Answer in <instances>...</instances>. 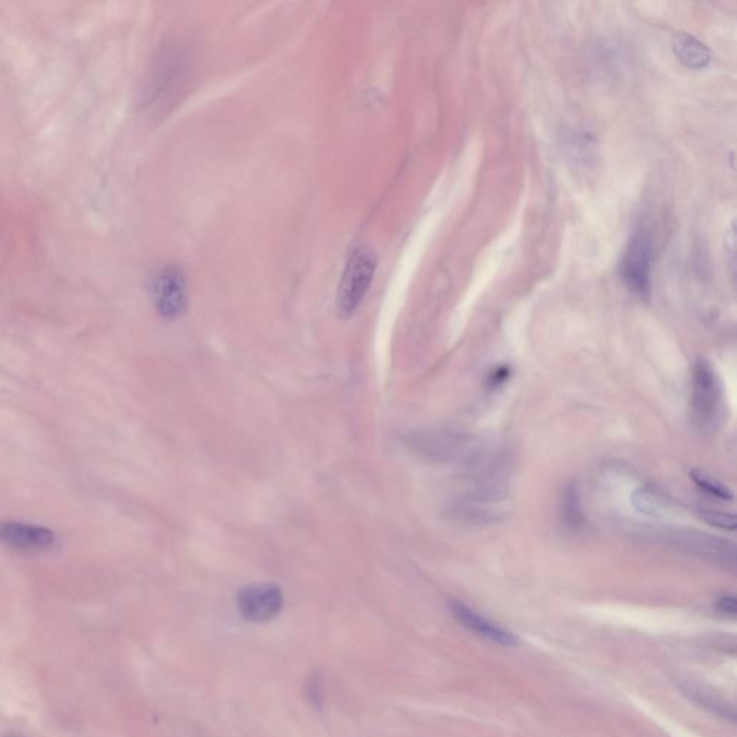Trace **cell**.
Wrapping results in <instances>:
<instances>
[{
	"instance_id": "cell-6",
	"label": "cell",
	"mask_w": 737,
	"mask_h": 737,
	"mask_svg": "<svg viewBox=\"0 0 737 737\" xmlns=\"http://www.w3.org/2000/svg\"><path fill=\"white\" fill-rule=\"evenodd\" d=\"M237 605L245 621L264 624L283 611L284 594L275 583H250L239 589Z\"/></svg>"
},
{
	"instance_id": "cell-3",
	"label": "cell",
	"mask_w": 737,
	"mask_h": 737,
	"mask_svg": "<svg viewBox=\"0 0 737 737\" xmlns=\"http://www.w3.org/2000/svg\"><path fill=\"white\" fill-rule=\"evenodd\" d=\"M653 258V239L647 229H637L628 242L619 265L622 281L635 296L641 298L650 296Z\"/></svg>"
},
{
	"instance_id": "cell-15",
	"label": "cell",
	"mask_w": 737,
	"mask_h": 737,
	"mask_svg": "<svg viewBox=\"0 0 737 737\" xmlns=\"http://www.w3.org/2000/svg\"><path fill=\"white\" fill-rule=\"evenodd\" d=\"M304 690H306L307 700H309L316 709H320L324 702L323 678H321L320 673L311 674V676L307 678L306 689Z\"/></svg>"
},
{
	"instance_id": "cell-14",
	"label": "cell",
	"mask_w": 737,
	"mask_h": 737,
	"mask_svg": "<svg viewBox=\"0 0 737 737\" xmlns=\"http://www.w3.org/2000/svg\"><path fill=\"white\" fill-rule=\"evenodd\" d=\"M700 519L716 529L727 530V532H735L736 519L733 514L720 512V510L700 509Z\"/></svg>"
},
{
	"instance_id": "cell-5",
	"label": "cell",
	"mask_w": 737,
	"mask_h": 737,
	"mask_svg": "<svg viewBox=\"0 0 737 737\" xmlns=\"http://www.w3.org/2000/svg\"><path fill=\"white\" fill-rule=\"evenodd\" d=\"M153 306L162 319L176 320L188 310V283L185 274L175 265L157 271L150 284Z\"/></svg>"
},
{
	"instance_id": "cell-2",
	"label": "cell",
	"mask_w": 737,
	"mask_h": 737,
	"mask_svg": "<svg viewBox=\"0 0 737 737\" xmlns=\"http://www.w3.org/2000/svg\"><path fill=\"white\" fill-rule=\"evenodd\" d=\"M0 547L19 556L48 555L58 547V535L45 524L0 520Z\"/></svg>"
},
{
	"instance_id": "cell-1",
	"label": "cell",
	"mask_w": 737,
	"mask_h": 737,
	"mask_svg": "<svg viewBox=\"0 0 737 737\" xmlns=\"http://www.w3.org/2000/svg\"><path fill=\"white\" fill-rule=\"evenodd\" d=\"M378 268L376 252L368 245L352 251L340 275L336 293V310L339 317L349 319L365 300Z\"/></svg>"
},
{
	"instance_id": "cell-12",
	"label": "cell",
	"mask_w": 737,
	"mask_h": 737,
	"mask_svg": "<svg viewBox=\"0 0 737 737\" xmlns=\"http://www.w3.org/2000/svg\"><path fill=\"white\" fill-rule=\"evenodd\" d=\"M560 514H562V520L569 527H581L583 524V512L581 506V499H579L578 488L568 486L563 490L562 500H560Z\"/></svg>"
},
{
	"instance_id": "cell-13",
	"label": "cell",
	"mask_w": 737,
	"mask_h": 737,
	"mask_svg": "<svg viewBox=\"0 0 737 737\" xmlns=\"http://www.w3.org/2000/svg\"><path fill=\"white\" fill-rule=\"evenodd\" d=\"M690 477L693 478V481L697 486L702 488L703 491H706V493H709L710 496L717 497V499L722 500L735 499V496H733L732 490H730L729 487H726L725 484L717 481L716 478L707 476V474L702 473V471H693V473L690 474Z\"/></svg>"
},
{
	"instance_id": "cell-4",
	"label": "cell",
	"mask_w": 737,
	"mask_h": 737,
	"mask_svg": "<svg viewBox=\"0 0 737 737\" xmlns=\"http://www.w3.org/2000/svg\"><path fill=\"white\" fill-rule=\"evenodd\" d=\"M691 408L702 429L716 428L722 415V388L716 372L706 360L699 359L693 369Z\"/></svg>"
},
{
	"instance_id": "cell-9",
	"label": "cell",
	"mask_w": 737,
	"mask_h": 737,
	"mask_svg": "<svg viewBox=\"0 0 737 737\" xmlns=\"http://www.w3.org/2000/svg\"><path fill=\"white\" fill-rule=\"evenodd\" d=\"M163 60L160 61L159 68L156 70L155 90L156 98L166 97L169 100L170 96L176 94L179 90L180 85L186 80V72H188V62H186L185 55L175 49H170L165 55Z\"/></svg>"
},
{
	"instance_id": "cell-7",
	"label": "cell",
	"mask_w": 737,
	"mask_h": 737,
	"mask_svg": "<svg viewBox=\"0 0 737 737\" xmlns=\"http://www.w3.org/2000/svg\"><path fill=\"white\" fill-rule=\"evenodd\" d=\"M668 543L693 553L700 558L712 560L723 566H735L737 562L736 545L730 540L697 532V530H674L667 533Z\"/></svg>"
},
{
	"instance_id": "cell-11",
	"label": "cell",
	"mask_w": 737,
	"mask_h": 737,
	"mask_svg": "<svg viewBox=\"0 0 737 737\" xmlns=\"http://www.w3.org/2000/svg\"><path fill=\"white\" fill-rule=\"evenodd\" d=\"M632 507L650 519H667L673 513V501L663 491L651 487L638 488L632 493Z\"/></svg>"
},
{
	"instance_id": "cell-10",
	"label": "cell",
	"mask_w": 737,
	"mask_h": 737,
	"mask_svg": "<svg viewBox=\"0 0 737 737\" xmlns=\"http://www.w3.org/2000/svg\"><path fill=\"white\" fill-rule=\"evenodd\" d=\"M674 54L690 70H703L712 60L710 49L696 36L680 32L673 39Z\"/></svg>"
},
{
	"instance_id": "cell-17",
	"label": "cell",
	"mask_w": 737,
	"mask_h": 737,
	"mask_svg": "<svg viewBox=\"0 0 737 737\" xmlns=\"http://www.w3.org/2000/svg\"><path fill=\"white\" fill-rule=\"evenodd\" d=\"M735 225H732V228L729 229V232H727L726 235V254L730 255V267H732V271H735Z\"/></svg>"
},
{
	"instance_id": "cell-18",
	"label": "cell",
	"mask_w": 737,
	"mask_h": 737,
	"mask_svg": "<svg viewBox=\"0 0 737 737\" xmlns=\"http://www.w3.org/2000/svg\"><path fill=\"white\" fill-rule=\"evenodd\" d=\"M5 737H24V736H21V735H15V733H12V735H8V736H5Z\"/></svg>"
},
{
	"instance_id": "cell-8",
	"label": "cell",
	"mask_w": 737,
	"mask_h": 737,
	"mask_svg": "<svg viewBox=\"0 0 737 737\" xmlns=\"http://www.w3.org/2000/svg\"><path fill=\"white\" fill-rule=\"evenodd\" d=\"M454 618L464 625L467 630L476 632L481 638L499 644L501 647H513L517 644V638L512 632L503 630L499 625L491 622L490 619L478 614L474 609L468 608L461 602H451L450 605Z\"/></svg>"
},
{
	"instance_id": "cell-16",
	"label": "cell",
	"mask_w": 737,
	"mask_h": 737,
	"mask_svg": "<svg viewBox=\"0 0 737 737\" xmlns=\"http://www.w3.org/2000/svg\"><path fill=\"white\" fill-rule=\"evenodd\" d=\"M717 609H719L722 614L730 615V617H735L737 612V604H736V598L733 595H725L722 596V598H719V601H717L716 604Z\"/></svg>"
}]
</instances>
